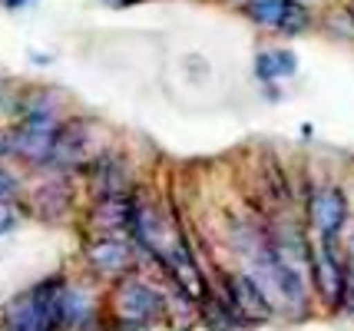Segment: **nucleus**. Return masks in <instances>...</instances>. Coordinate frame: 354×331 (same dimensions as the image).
<instances>
[{"label": "nucleus", "instance_id": "9d476101", "mask_svg": "<svg viewBox=\"0 0 354 331\" xmlns=\"http://www.w3.org/2000/svg\"><path fill=\"white\" fill-rule=\"evenodd\" d=\"M285 7H288V0H245V3H242V14H245L255 27L275 33L278 23H281V17H285Z\"/></svg>", "mask_w": 354, "mask_h": 331}, {"label": "nucleus", "instance_id": "20e7f679", "mask_svg": "<svg viewBox=\"0 0 354 331\" xmlns=\"http://www.w3.org/2000/svg\"><path fill=\"white\" fill-rule=\"evenodd\" d=\"M86 265L103 275V278H123V275H133L139 262V245L133 242V236L126 232H96V236L86 242Z\"/></svg>", "mask_w": 354, "mask_h": 331}, {"label": "nucleus", "instance_id": "f257e3e1", "mask_svg": "<svg viewBox=\"0 0 354 331\" xmlns=\"http://www.w3.org/2000/svg\"><path fill=\"white\" fill-rule=\"evenodd\" d=\"M66 278L53 275L7 305V331H60V292Z\"/></svg>", "mask_w": 354, "mask_h": 331}, {"label": "nucleus", "instance_id": "0eeeda50", "mask_svg": "<svg viewBox=\"0 0 354 331\" xmlns=\"http://www.w3.org/2000/svg\"><path fill=\"white\" fill-rule=\"evenodd\" d=\"M86 176L93 182V196L106 199V196H129L133 192V169L126 156H116L113 149H103L86 162Z\"/></svg>", "mask_w": 354, "mask_h": 331}, {"label": "nucleus", "instance_id": "f3484780", "mask_svg": "<svg viewBox=\"0 0 354 331\" xmlns=\"http://www.w3.org/2000/svg\"><path fill=\"white\" fill-rule=\"evenodd\" d=\"M3 3H7V7H24L27 0H3Z\"/></svg>", "mask_w": 354, "mask_h": 331}, {"label": "nucleus", "instance_id": "dca6fc26", "mask_svg": "<svg viewBox=\"0 0 354 331\" xmlns=\"http://www.w3.org/2000/svg\"><path fill=\"white\" fill-rule=\"evenodd\" d=\"M10 153H14V142H10V133H3V129H0V159H3V156H10Z\"/></svg>", "mask_w": 354, "mask_h": 331}, {"label": "nucleus", "instance_id": "f8f14e48", "mask_svg": "<svg viewBox=\"0 0 354 331\" xmlns=\"http://www.w3.org/2000/svg\"><path fill=\"white\" fill-rule=\"evenodd\" d=\"M20 196V179L7 166H0V202H14Z\"/></svg>", "mask_w": 354, "mask_h": 331}, {"label": "nucleus", "instance_id": "9b49d317", "mask_svg": "<svg viewBox=\"0 0 354 331\" xmlns=\"http://www.w3.org/2000/svg\"><path fill=\"white\" fill-rule=\"evenodd\" d=\"M315 27V14H311L308 3H298V0H288V7H285V17H281V23H278V30L281 37H301V33H308Z\"/></svg>", "mask_w": 354, "mask_h": 331}, {"label": "nucleus", "instance_id": "7ed1b4c3", "mask_svg": "<svg viewBox=\"0 0 354 331\" xmlns=\"http://www.w3.org/2000/svg\"><path fill=\"white\" fill-rule=\"evenodd\" d=\"M311 285L322 295V301L338 312L344 308V295H348V258L341 255L338 238L318 236L311 242Z\"/></svg>", "mask_w": 354, "mask_h": 331}, {"label": "nucleus", "instance_id": "1a4fd4ad", "mask_svg": "<svg viewBox=\"0 0 354 331\" xmlns=\"http://www.w3.org/2000/svg\"><path fill=\"white\" fill-rule=\"evenodd\" d=\"M252 70L262 83H278V79H288L298 73V57L288 47H262L255 53Z\"/></svg>", "mask_w": 354, "mask_h": 331}, {"label": "nucleus", "instance_id": "39448f33", "mask_svg": "<svg viewBox=\"0 0 354 331\" xmlns=\"http://www.w3.org/2000/svg\"><path fill=\"white\" fill-rule=\"evenodd\" d=\"M222 288H225V301L242 318V325H265L275 318V301L268 299V292L252 272H229L222 278Z\"/></svg>", "mask_w": 354, "mask_h": 331}, {"label": "nucleus", "instance_id": "a211bd4d", "mask_svg": "<svg viewBox=\"0 0 354 331\" xmlns=\"http://www.w3.org/2000/svg\"><path fill=\"white\" fill-rule=\"evenodd\" d=\"M298 3H308V7H311V3H315V0H298Z\"/></svg>", "mask_w": 354, "mask_h": 331}, {"label": "nucleus", "instance_id": "6ab92c4d", "mask_svg": "<svg viewBox=\"0 0 354 331\" xmlns=\"http://www.w3.org/2000/svg\"><path fill=\"white\" fill-rule=\"evenodd\" d=\"M235 3H245V0H235Z\"/></svg>", "mask_w": 354, "mask_h": 331}, {"label": "nucleus", "instance_id": "2eb2a0df", "mask_svg": "<svg viewBox=\"0 0 354 331\" xmlns=\"http://www.w3.org/2000/svg\"><path fill=\"white\" fill-rule=\"evenodd\" d=\"M106 331H149V325H133V321H123V318H116Z\"/></svg>", "mask_w": 354, "mask_h": 331}, {"label": "nucleus", "instance_id": "6e6552de", "mask_svg": "<svg viewBox=\"0 0 354 331\" xmlns=\"http://www.w3.org/2000/svg\"><path fill=\"white\" fill-rule=\"evenodd\" d=\"M96 318V308H93V295L86 288H77V285H63L60 292V331H86Z\"/></svg>", "mask_w": 354, "mask_h": 331}, {"label": "nucleus", "instance_id": "423d86ee", "mask_svg": "<svg viewBox=\"0 0 354 331\" xmlns=\"http://www.w3.org/2000/svg\"><path fill=\"white\" fill-rule=\"evenodd\" d=\"M305 212H308V225L315 229V236H324V238H338L344 232V225H348V216H351L348 196L335 182H324V186L308 189Z\"/></svg>", "mask_w": 354, "mask_h": 331}, {"label": "nucleus", "instance_id": "f03ea898", "mask_svg": "<svg viewBox=\"0 0 354 331\" xmlns=\"http://www.w3.org/2000/svg\"><path fill=\"white\" fill-rule=\"evenodd\" d=\"M166 312H169V301L149 278H142L136 272L116 278V285H113V315L116 318L153 328L156 321L166 318Z\"/></svg>", "mask_w": 354, "mask_h": 331}, {"label": "nucleus", "instance_id": "ddd939ff", "mask_svg": "<svg viewBox=\"0 0 354 331\" xmlns=\"http://www.w3.org/2000/svg\"><path fill=\"white\" fill-rule=\"evenodd\" d=\"M17 225V209L10 202H0V236H7Z\"/></svg>", "mask_w": 354, "mask_h": 331}, {"label": "nucleus", "instance_id": "4468645a", "mask_svg": "<svg viewBox=\"0 0 354 331\" xmlns=\"http://www.w3.org/2000/svg\"><path fill=\"white\" fill-rule=\"evenodd\" d=\"M344 308L354 315V245L348 252V295H344Z\"/></svg>", "mask_w": 354, "mask_h": 331}]
</instances>
